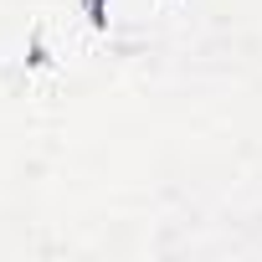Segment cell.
I'll list each match as a JSON object with an SVG mask.
<instances>
[{"label": "cell", "instance_id": "6da1fadb", "mask_svg": "<svg viewBox=\"0 0 262 262\" xmlns=\"http://www.w3.org/2000/svg\"><path fill=\"white\" fill-rule=\"evenodd\" d=\"M88 16H93V26H103L108 21V0H88Z\"/></svg>", "mask_w": 262, "mask_h": 262}]
</instances>
